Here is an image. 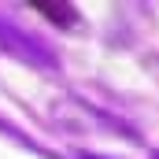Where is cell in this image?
<instances>
[{"label":"cell","instance_id":"cell-1","mask_svg":"<svg viewBox=\"0 0 159 159\" xmlns=\"http://www.w3.org/2000/svg\"><path fill=\"white\" fill-rule=\"evenodd\" d=\"M30 7H37L44 19H52V22H59V26H70V22H74V11H70V4H44V0H34Z\"/></svg>","mask_w":159,"mask_h":159}]
</instances>
